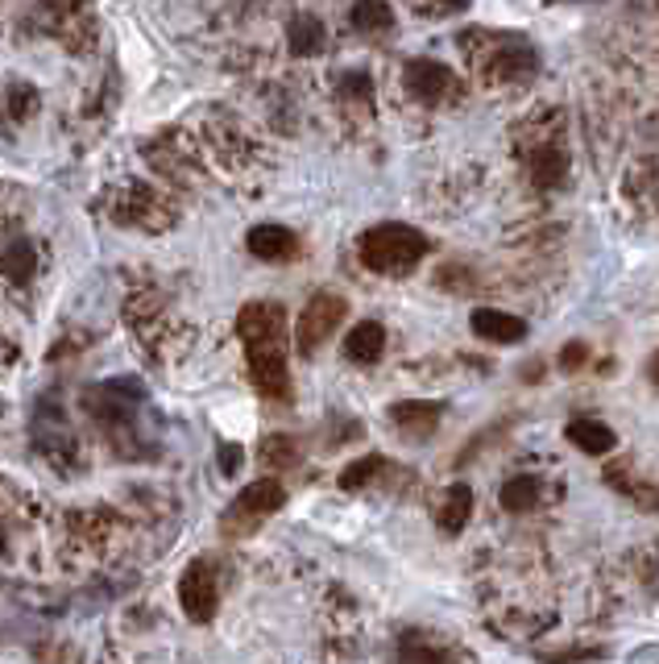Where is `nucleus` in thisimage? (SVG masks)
Segmentation results:
<instances>
[{
    "instance_id": "20",
    "label": "nucleus",
    "mask_w": 659,
    "mask_h": 664,
    "mask_svg": "<svg viewBox=\"0 0 659 664\" xmlns=\"http://www.w3.org/2000/svg\"><path fill=\"white\" fill-rule=\"evenodd\" d=\"M34 270H38V249L29 246V241H13L9 253H4V274H9L13 283H29Z\"/></svg>"
},
{
    "instance_id": "7",
    "label": "nucleus",
    "mask_w": 659,
    "mask_h": 664,
    "mask_svg": "<svg viewBox=\"0 0 659 664\" xmlns=\"http://www.w3.org/2000/svg\"><path fill=\"white\" fill-rule=\"evenodd\" d=\"M403 83H407V92H411L419 104H444L448 96L460 92L453 67H444V62L435 59H411L407 71H403Z\"/></svg>"
},
{
    "instance_id": "12",
    "label": "nucleus",
    "mask_w": 659,
    "mask_h": 664,
    "mask_svg": "<svg viewBox=\"0 0 659 664\" xmlns=\"http://www.w3.org/2000/svg\"><path fill=\"white\" fill-rule=\"evenodd\" d=\"M382 353H386V329L378 320L352 324L349 336H345V357H349L352 366H378Z\"/></svg>"
},
{
    "instance_id": "2",
    "label": "nucleus",
    "mask_w": 659,
    "mask_h": 664,
    "mask_svg": "<svg viewBox=\"0 0 659 664\" xmlns=\"http://www.w3.org/2000/svg\"><path fill=\"white\" fill-rule=\"evenodd\" d=\"M283 507H287V486L278 477H257V482H249L245 490L232 498V507H228L220 527H225V536H249L262 519H269Z\"/></svg>"
},
{
    "instance_id": "13",
    "label": "nucleus",
    "mask_w": 659,
    "mask_h": 664,
    "mask_svg": "<svg viewBox=\"0 0 659 664\" xmlns=\"http://www.w3.org/2000/svg\"><path fill=\"white\" fill-rule=\"evenodd\" d=\"M469 515H474V490H469L465 482H456V486H448L444 498H440V507H435V523H440V532L456 536V532H465Z\"/></svg>"
},
{
    "instance_id": "17",
    "label": "nucleus",
    "mask_w": 659,
    "mask_h": 664,
    "mask_svg": "<svg viewBox=\"0 0 659 664\" xmlns=\"http://www.w3.org/2000/svg\"><path fill=\"white\" fill-rule=\"evenodd\" d=\"M349 21H352V29H361V34H391L394 9L386 0H357Z\"/></svg>"
},
{
    "instance_id": "11",
    "label": "nucleus",
    "mask_w": 659,
    "mask_h": 664,
    "mask_svg": "<svg viewBox=\"0 0 659 664\" xmlns=\"http://www.w3.org/2000/svg\"><path fill=\"white\" fill-rule=\"evenodd\" d=\"M469 324L481 341H490V345H518L523 336H527V324L511 316V311H498V308H477L469 316Z\"/></svg>"
},
{
    "instance_id": "5",
    "label": "nucleus",
    "mask_w": 659,
    "mask_h": 664,
    "mask_svg": "<svg viewBox=\"0 0 659 664\" xmlns=\"http://www.w3.org/2000/svg\"><path fill=\"white\" fill-rule=\"evenodd\" d=\"M249 357V378L253 387L274 399V403H287L290 399V370H287V341H253L245 345Z\"/></svg>"
},
{
    "instance_id": "6",
    "label": "nucleus",
    "mask_w": 659,
    "mask_h": 664,
    "mask_svg": "<svg viewBox=\"0 0 659 664\" xmlns=\"http://www.w3.org/2000/svg\"><path fill=\"white\" fill-rule=\"evenodd\" d=\"M216 602H220V590H216V573L207 560H191L187 573L179 578V606L191 622H207L216 615Z\"/></svg>"
},
{
    "instance_id": "4",
    "label": "nucleus",
    "mask_w": 659,
    "mask_h": 664,
    "mask_svg": "<svg viewBox=\"0 0 659 664\" xmlns=\"http://www.w3.org/2000/svg\"><path fill=\"white\" fill-rule=\"evenodd\" d=\"M349 316V304L340 299V295H332V290H315L308 299V308L299 316V329H295V345L303 357L320 349L324 341H328L332 332L340 329V320Z\"/></svg>"
},
{
    "instance_id": "27",
    "label": "nucleus",
    "mask_w": 659,
    "mask_h": 664,
    "mask_svg": "<svg viewBox=\"0 0 659 664\" xmlns=\"http://www.w3.org/2000/svg\"><path fill=\"white\" fill-rule=\"evenodd\" d=\"M444 9H469V0H440Z\"/></svg>"
},
{
    "instance_id": "18",
    "label": "nucleus",
    "mask_w": 659,
    "mask_h": 664,
    "mask_svg": "<svg viewBox=\"0 0 659 664\" xmlns=\"http://www.w3.org/2000/svg\"><path fill=\"white\" fill-rule=\"evenodd\" d=\"M539 495H543V486H539V477L536 474H518V477H511L506 486H502V507L506 511H536L539 507Z\"/></svg>"
},
{
    "instance_id": "25",
    "label": "nucleus",
    "mask_w": 659,
    "mask_h": 664,
    "mask_svg": "<svg viewBox=\"0 0 659 664\" xmlns=\"http://www.w3.org/2000/svg\"><path fill=\"white\" fill-rule=\"evenodd\" d=\"M216 461H220V474H237L241 470V461H245V453H241V444H220L216 449Z\"/></svg>"
},
{
    "instance_id": "9",
    "label": "nucleus",
    "mask_w": 659,
    "mask_h": 664,
    "mask_svg": "<svg viewBox=\"0 0 659 664\" xmlns=\"http://www.w3.org/2000/svg\"><path fill=\"white\" fill-rule=\"evenodd\" d=\"M245 246L253 258L262 262H290L299 253V237L287 225H253L245 237Z\"/></svg>"
},
{
    "instance_id": "23",
    "label": "nucleus",
    "mask_w": 659,
    "mask_h": 664,
    "mask_svg": "<svg viewBox=\"0 0 659 664\" xmlns=\"http://www.w3.org/2000/svg\"><path fill=\"white\" fill-rule=\"evenodd\" d=\"M340 100L349 104H370L373 100V83L366 71H349V75H340Z\"/></svg>"
},
{
    "instance_id": "16",
    "label": "nucleus",
    "mask_w": 659,
    "mask_h": 664,
    "mask_svg": "<svg viewBox=\"0 0 659 664\" xmlns=\"http://www.w3.org/2000/svg\"><path fill=\"white\" fill-rule=\"evenodd\" d=\"M564 175H568V154L560 145H539L536 154H531V179H536V187H543V191L560 187Z\"/></svg>"
},
{
    "instance_id": "22",
    "label": "nucleus",
    "mask_w": 659,
    "mask_h": 664,
    "mask_svg": "<svg viewBox=\"0 0 659 664\" xmlns=\"http://www.w3.org/2000/svg\"><path fill=\"white\" fill-rule=\"evenodd\" d=\"M398 664H448V652H440V648H432V643L419 640V636H407Z\"/></svg>"
},
{
    "instance_id": "21",
    "label": "nucleus",
    "mask_w": 659,
    "mask_h": 664,
    "mask_svg": "<svg viewBox=\"0 0 659 664\" xmlns=\"http://www.w3.org/2000/svg\"><path fill=\"white\" fill-rule=\"evenodd\" d=\"M391 470V461L386 456H361V461H352L349 470L340 474V490H361V486H370L378 474H386Z\"/></svg>"
},
{
    "instance_id": "3",
    "label": "nucleus",
    "mask_w": 659,
    "mask_h": 664,
    "mask_svg": "<svg viewBox=\"0 0 659 664\" xmlns=\"http://www.w3.org/2000/svg\"><path fill=\"white\" fill-rule=\"evenodd\" d=\"M486 38V34H481ZM486 59H481V80L490 83H515V80H531L539 67L536 46L527 38H486Z\"/></svg>"
},
{
    "instance_id": "19",
    "label": "nucleus",
    "mask_w": 659,
    "mask_h": 664,
    "mask_svg": "<svg viewBox=\"0 0 659 664\" xmlns=\"http://www.w3.org/2000/svg\"><path fill=\"white\" fill-rule=\"evenodd\" d=\"M299 440L295 436H283V432H274L262 440V465L266 470H290V465H299Z\"/></svg>"
},
{
    "instance_id": "10",
    "label": "nucleus",
    "mask_w": 659,
    "mask_h": 664,
    "mask_svg": "<svg viewBox=\"0 0 659 664\" xmlns=\"http://www.w3.org/2000/svg\"><path fill=\"white\" fill-rule=\"evenodd\" d=\"M440 415H444V407L428 403V399H407V403H394L391 407L394 428L403 436H411V440H428L440 428Z\"/></svg>"
},
{
    "instance_id": "26",
    "label": "nucleus",
    "mask_w": 659,
    "mask_h": 664,
    "mask_svg": "<svg viewBox=\"0 0 659 664\" xmlns=\"http://www.w3.org/2000/svg\"><path fill=\"white\" fill-rule=\"evenodd\" d=\"M647 378H651V382L659 387V353L651 357V361H647Z\"/></svg>"
},
{
    "instance_id": "8",
    "label": "nucleus",
    "mask_w": 659,
    "mask_h": 664,
    "mask_svg": "<svg viewBox=\"0 0 659 664\" xmlns=\"http://www.w3.org/2000/svg\"><path fill=\"white\" fill-rule=\"evenodd\" d=\"M237 332H241L245 345H253V341H287V311L278 304H266V299L245 304L241 316H237Z\"/></svg>"
},
{
    "instance_id": "14",
    "label": "nucleus",
    "mask_w": 659,
    "mask_h": 664,
    "mask_svg": "<svg viewBox=\"0 0 659 664\" xmlns=\"http://www.w3.org/2000/svg\"><path fill=\"white\" fill-rule=\"evenodd\" d=\"M564 436H568L573 449H580L585 456H606L614 444H619L614 428H606L601 419H573V424L564 428Z\"/></svg>"
},
{
    "instance_id": "1",
    "label": "nucleus",
    "mask_w": 659,
    "mask_h": 664,
    "mask_svg": "<svg viewBox=\"0 0 659 664\" xmlns=\"http://www.w3.org/2000/svg\"><path fill=\"white\" fill-rule=\"evenodd\" d=\"M428 249H432V241H428L419 228L391 221V225H373L370 233L361 237L357 253H361L366 270H373V274L407 278V274L428 258Z\"/></svg>"
},
{
    "instance_id": "24",
    "label": "nucleus",
    "mask_w": 659,
    "mask_h": 664,
    "mask_svg": "<svg viewBox=\"0 0 659 664\" xmlns=\"http://www.w3.org/2000/svg\"><path fill=\"white\" fill-rule=\"evenodd\" d=\"M585 361H589V349H585V341H568V345L560 349V374H577Z\"/></svg>"
},
{
    "instance_id": "15",
    "label": "nucleus",
    "mask_w": 659,
    "mask_h": 664,
    "mask_svg": "<svg viewBox=\"0 0 659 664\" xmlns=\"http://www.w3.org/2000/svg\"><path fill=\"white\" fill-rule=\"evenodd\" d=\"M287 42H290V55H295V59H311V55H320V50H324L328 29H324V21H320V17L303 13V17L290 21Z\"/></svg>"
}]
</instances>
